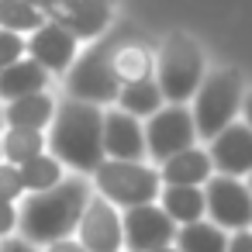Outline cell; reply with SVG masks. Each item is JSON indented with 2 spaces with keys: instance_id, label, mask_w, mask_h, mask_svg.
<instances>
[{
  "instance_id": "1",
  "label": "cell",
  "mask_w": 252,
  "mask_h": 252,
  "mask_svg": "<svg viewBox=\"0 0 252 252\" xmlns=\"http://www.w3.org/2000/svg\"><path fill=\"white\" fill-rule=\"evenodd\" d=\"M90 197H94V183L83 173H69L59 187H52L45 193H28L21 200L18 235L35 242V245L73 238Z\"/></svg>"
},
{
  "instance_id": "2",
  "label": "cell",
  "mask_w": 252,
  "mask_h": 252,
  "mask_svg": "<svg viewBox=\"0 0 252 252\" xmlns=\"http://www.w3.org/2000/svg\"><path fill=\"white\" fill-rule=\"evenodd\" d=\"M49 152L69 169L90 176L107 156H104V107L63 97L59 111L49 125Z\"/></svg>"
},
{
  "instance_id": "3",
  "label": "cell",
  "mask_w": 252,
  "mask_h": 252,
  "mask_svg": "<svg viewBox=\"0 0 252 252\" xmlns=\"http://www.w3.org/2000/svg\"><path fill=\"white\" fill-rule=\"evenodd\" d=\"M128 32V25H111L107 35H100L97 42H87L76 56V63L69 66V73L63 76V90L66 97L73 100H87V104H97V107H114L118 104V94H121V83L114 76V66H111V52L118 45V38Z\"/></svg>"
},
{
  "instance_id": "4",
  "label": "cell",
  "mask_w": 252,
  "mask_h": 252,
  "mask_svg": "<svg viewBox=\"0 0 252 252\" xmlns=\"http://www.w3.org/2000/svg\"><path fill=\"white\" fill-rule=\"evenodd\" d=\"M207 76V56L187 32H173L156 49V83L166 104H190Z\"/></svg>"
},
{
  "instance_id": "5",
  "label": "cell",
  "mask_w": 252,
  "mask_h": 252,
  "mask_svg": "<svg viewBox=\"0 0 252 252\" xmlns=\"http://www.w3.org/2000/svg\"><path fill=\"white\" fill-rule=\"evenodd\" d=\"M242 100H245V83H242L238 69H214V73H207L200 90L190 100L200 142H211L218 131H224L231 121H238Z\"/></svg>"
},
{
  "instance_id": "6",
  "label": "cell",
  "mask_w": 252,
  "mask_h": 252,
  "mask_svg": "<svg viewBox=\"0 0 252 252\" xmlns=\"http://www.w3.org/2000/svg\"><path fill=\"white\" fill-rule=\"evenodd\" d=\"M90 183L100 197H107L114 207L128 211L138 204H156L159 190H162V176L159 166L142 159V162H125V159H104L94 173Z\"/></svg>"
},
{
  "instance_id": "7",
  "label": "cell",
  "mask_w": 252,
  "mask_h": 252,
  "mask_svg": "<svg viewBox=\"0 0 252 252\" xmlns=\"http://www.w3.org/2000/svg\"><path fill=\"white\" fill-rule=\"evenodd\" d=\"M197 142H200V135H197L190 104H166L162 111H156L145 121V149H149V162H156V166Z\"/></svg>"
},
{
  "instance_id": "8",
  "label": "cell",
  "mask_w": 252,
  "mask_h": 252,
  "mask_svg": "<svg viewBox=\"0 0 252 252\" xmlns=\"http://www.w3.org/2000/svg\"><path fill=\"white\" fill-rule=\"evenodd\" d=\"M204 193H207V218L221 224L228 235L252 228V190L245 180L214 173L204 183Z\"/></svg>"
},
{
  "instance_id": "9",
  "label": "cell",
  "mask_w": 252,
  "mask_h": 252,
  "mask_svg": "<svg viewBox=\"0 0 252 252\" xmlns=\"http://www.w3.org/2000/svg\"><path fill=\"white\" fill-rule=\"evenodd\" d=\"M76 242L87 252H125V211L94 190L76 224Z\"/></svg>"
},
{
  "instance_id": "10",
  "label": "cell",
  "mask_w": 252,
  "mask_h": 252,
  "mask_svg": "<svg viewBox=\"0 0 252 252\" xmlns=\"http://www.w3.org/2000/svg\"><path fill=\"white\" fill-rule=\"evenodd\" d=\"M45 18L56 21V25H63L69 35H76L80 45L83 42H97L114 25L111 0H52Z\"/></svg>"
},
{
  "instance_id": "11",
  "label": "cell",
  "mask_w": 252,
  "mask_h": 252,
  "mask_svg": "<svg viewBox=\"0 0 252 252\" xmlns=\"http://www.w3.org/2000/svg\"><path fill=\"white\" fill-rule=\"evenodd\" d=\"M180 224L156 204H138L125 211V252H149L176 242Z\"/></svg>"
},
{
  "instance_id": "12",
  "label": "cell",
  "mask_w": 252,
  "mask_h": 252,
  "mask_svg": "<svg viewBox=\"0 0 252 252\" xmlns=\"http://www.w3.org/2000/svg\"><path fill=\"white\" fill-rule=\"evenodd\" d=\"M80 56V42L76 35H69L63 25L45 21L38 32L28 35V59H35L52 80H63L69 73V66Z\"/></svg>"
},
{
  "instance_id": "13",
  "label": "cell",
  "mask_w": 252,
  "mask_h": 252,
  "mask_svg": "<svg viewBox=\"0 0 252 252\" xmlns=\"http://www.w3.org/2000/svg\"><path fill=\"white\" fill-rule=\"evenodd\" d=\"M104 156L107 159H125V162H142L149 159L145 149V121L121 107H104Z\"/></svg>"
},
{
  "instance_id": "14",
  "label": "cell",
  "mask_w": 252,
  "mask_h": 252,
  "mask_svg": "<svg viewBox=\"0 0 252 252\" xmlns=\"http://www.w3.org/2000/svg\"><path fill=\"white\" fill-rule=\"evenodd\" d=\"M207 152H211L214 173L245 180L252 173V128L245 121H231L224 131H218L207 142Z\"/></svg>"
},
{
  "instance_id": "15",
  "label": "cell",
  "mask_w": 252,
  "mask_h": 252,
  "mask_svg": "<svg viewBox=\"0 0 252 252\" xmlns=\"http://www.w3.org/2000/svg\"><path fill=\"white\" fill-rule=\"evenodd\" d=\"M111 66L121 87L128 83H142V80H156V49H149L145 42H138L131 35V28L118 38L114 52H111Z\"/></svg>"
},
{
  "instance_id": "16",
  "label": "cell",
  "mask_w": 252,
  "mask_h": 252,
  "mask_svg": "<svg viewBox=\"0 0 252 252\" xmlns=\"http://www.w3.org/2000/svg\"><path fill=\"white\" fill-rule=\"evenodd\" d=\"M159 176L169 187H204L214 176V162L207 145H190L176 156H169L166 162H159Z\"/></svg>"
},
{
  "instance_id": "17",
  "label": "cell",
  "mask_w": 252,
  "mask_h": 252,
  "mask_svg": "<svg viewBox=\"0 0 252 252\" xmlns=\"http://www.w3.org/2000/svg\"><path fill=\"white\" fill-rule=\"evenodd\" d=\"M56 111H59V97L52 90H38V94H28V97H18L11 104H4V121H7V128L49 131Z\"/></svg>"
},
{
  "instance_id": "18",
  "label": "cell",
  "mask_w": 252,
  "mask_h": 252,
  "mask_svg": "<svg viewBox=\"0 0 252 252\" xmlns=\"http://www.w3.org/2000/svg\"><path fill=\"white\" fill-rule=\"evenodd\" d=\"M38 90H52V76L35 63V59H18L11 66L0 69V104H11L18 97L38 94Z\"/></svg>"
},
{
  "instance_id": "19",
  "label": "cell",
  "mask_w": 252,
  "mask_h": 252,
  "mask_svg": "<svg viewBox=\"0 0 252 252\" xmlns=\"http://www.w3.org/2000/svg\"><path fill=\"white\" fill-rule=\"evenodd\" d=\"M159 207L176 224H193V221L207 218V193H204V187H169V183H162Z\"/></svg>"
},
{
  "instance_id": "20",
  "label": "cell",
  "mask_w": 252,
  "mask_h": 252,
  "mask_svg": "<svg viewBox=\"0 0 252 252\" xmlns=\"http://www.w3.org/2000/svg\"><path fill=\"white\" fill-rule=\"evenodd\" d=\"M228 238L231 235L221 224L204 218V221H193V224H180L173 245L180 252H228Z\"/></svg>"
},
{
  "instance_id": "21",
  "label": "cell",
  "mask_w": 252,
  "mask_h": 252,
  "mask_svg": "<svg viewBox=\"0 0 252 252\" xmlns=\"http://www.w3.org/2000/svg\"><path fill=\"white\" fill-rule=\"evenodd\" d=\"M0 149H4L7 162L25 166L35 156L49 152V135L38 131V128H4V131H0Z\"/></svg>"
},
{
  "instance_id": "22",
  "label": "cell",
  "mask_w": 252,
  "mask_h": 252,
  "mask_svg": "<svg viewBox=\"0 0 252 252\" xmlns=\"http://www.w3.org/2000/svg\"><path fill=\"white\" fill-rule=\"evenodd\" d=\"M114 107H121V111L135 114L138 121H149L156 111H162V107H166V97H162V90H159V83H156V80H142V83H128V87H121V94H118V104H114Z\"/></svg>"
},
{
  "instance_id": "23",
  "label": "cell",
  "mask_w": 252,
  "mask_h": 252,
  "mask_svg": "<svg viewBox=\"0 0 252 252\" xmlns=\"http://www.w3.org/2000/svg\"><path fill=\"white\" fill-rule=\"evenodd\" d=\"M21 176H25L28 193H45V190L59 187V183L69 176V169H66L52 152H42V156H35L32 162H25V166H21Z\"/></svg>"
},
{
  "instance_id": "24",
  "label": "cell",
  "mask_w": 252,
  "mask_h": 252,
  "mask_svg": "<svg viewBox=\"0 0 252 252\" xmlns=\"http://www.w3.org/2000/svg\"><path fill=\"white\" fill-rule=\"evenodd\" d=\"M45 21H49L45 11L25 4V0H0V28H4V32H18V35L28 38V35L38 32Z\"/></svg>"
},
{
  "instance_id": "25",
  "label": "cell",
  "mask_w": 252,
  "mask_h": 252,
  "mask_svg": "<svg viewBox=\"0 0 252 252\" xmlns=\"http://www.w3.org/2000/svg\"><path fill=\"white\" fill-rule=\"evenodd\" d=\"M0 197H4V200H14V204H21V200L28 197L21 166L7 162V159H0Z\"/></svg>"
},
{
  "instance_id": "26",
  "label": "cell",
  "mask_w": 252,
  "mask_h": 252,
  "mask_svg": "<svg viewBox=\"0 0 252 252\" xmlns=\"http://www.w3.org/2000/svg\"><path fill=\"white\" fill-rule=\"evenodd\" d=\"M25 56H28V38L18 35V32H4V28H0V69L18 63V59H25Z\"/></svg>"
},
{
  "instance_id": "27",
  "label": "cell",
  "mask_w": 252,
  "mask_h": 252,
  "mask_svg": "<svg viewBox=\"0 0 252 252\" xmlns=\"http://www.w3.org/2000/svg\"><path fill=\"white\" fill-rule=\"evenodd\" d=\"M18 221H21V204L0 197V242L18 235Z\"/></svg>"
},
{
  "instance_id": "28",
  "label": "cell",
  "mask_w": 252,
  "mask_h": 252,
  "mask_svg": "<svg viewBox=\"0 0 252 252\" xmlns=\"http://www.w3.org/2000/svg\"><path fill=\"white\" fill-rule=\"evenodd\" d=\"M0 252H42V245H35V242H28L21 235H11V238L0 242Z\"/></svg>"
},
{
  "instance_id": "29",
  "label": "cell",
  "mask_w": 252,
  "mask_h": 252,
  "mask_svg": "<svg viewBox=\"0 0 252 252\" xmlns=\"http://www.w3.org/2000/svg\"><path fill=\"white\" fill-rule=\"evenodd\" d=\"M228 252H252V228H245V231H231V238H228Z\"/></svg>"
},
{
  "instance_id": "30",
  "label": "cell",
  "mask_w": 252,
  "mask_h": 252,
  "mask_svg": "<svg viewBox=\"0 0 252 252\" xmlns=\"http://www.w3.org/2000/svg\"><path fill=\"white\" fill-rule=\"evenodd\" d=\"M42 252H87L80 242H76V235L73 238H59V242H49V245H42Z\"/></svg>"
},
{
  "instance_id": "31",
  "label": "cell",
  "mask_w": 252,
  "mask_h": 252,
  "mask_svg": "<svg viewBox=\"0 0 252 252\" xmlns=\"http://www.w3.org/2000/svg\"><path fill=\"white\" fill-rule=\"evenodd\" d=\"M242 121L252 128V90L245 94V100H242Z\"/></svg>"
},
{
  "instance_id": "32",
  "label": "cell",
  "mask_w": 252,
  "mask_h": 252,
  "mask_svg": "<svg viewBox=\"0 0 252 252\" xmlns=\"http://www.w3.org/2000/svg\"><path fill=\"white\" fill-rule=\"evenodd\" d=\"M25 4H32V7H38V11H49L52 0H25Z\"/></svg>"
},
{
  "instance_id": "33",
  "label": "cell",
  "mask_w": 252,
  "mask_h": 252,
  "mask_svg": "<svg viewBox=\"0 0 252 252\" xmlns=\"http://www.w3.org/2000/svg\"><path fill=\"white\" fill-rule=\"evenodd\" d=\"M149 252H180L176 245H162V249H149Z\"/></svg>"
},
{
  "instance_id": "34",
  "label": "cell",
  "mask_w": 252,
  "mask_h": 252,
  "mask_svg": "<svg viewBox=\"0 0 252 252\" xmlns=\"http://www.w3.org/2000/svg\"><path fill=\"white\" fill-rule=\"evenodd\" d=\"M245 183H249V190H252V173H249V180H245Z\"/></svg>"
},
{
  "instance_id": "35",
  "label": "cell",
  "mask_w": 252,
  "mask_h": 252,
  "mask_svg": "<svg viewBox=\"0 0 252 252\" xmlns=\"http://www.w3.org/2000/svg\"><path fill=\"white\" fill-rule=\"evenodd\" d=\"M0 159H4V149H0Z\"/></svg>"
}]
</instances>
